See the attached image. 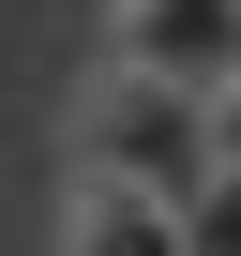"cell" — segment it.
Instances as JSON below:
<instances>
[{"instance_id": "cell-4", "label": "cell", "mask_w": 241, "mask_h": 256, "mask_svg": "<svg viewBox=\"0 0 241 256\" xmlns=\"http://www.w3.org/2000/svg\"><path fill=\"white\" fill-rule=\"evenodd\" d=\"M181 256H241V166H211L181 196Z\"/></svg>"}, {"instance_id": "cell-2", "label": "cell", "mask_w": 241, "mask_h": 256, "mask_svg": "<svg viewBox=\"0 0 241 256\" xmlns=\"http://www.w3.org/2000/svg\"><path fill=\"white\" fill-rule=\"evenodd\" d=\"M106 60L211 90V76H241V0H106Z\"/></svg>"}, {"instance_id": "cell-3", "label": "cell", "mask_w": 241, "mask_h": 256, "mask_svg": "<svg viewBox=\"0 0 241 256\" xmlns=\"http://www.w3.org/2000/svg\"><path fill=\"white\" fill-rule=\"evenodd\" d=\"M60 256H181V211L136 181H76L60 166Z\"/></svg>"}, {"instance_id": "cell-1", "label": "cell", "mask_w": 241, "mask_h": 256, "mask_svg": "<svg viewBox=\"0 0 241 256\" xmlns=\"http://www.w3.org/2000/svg\"><path fill=\"white\" fill-rule=\"evenodd\" d=\"M60 166L76 181H136V196H196L211 181V136H196V90H166V76H136V60H90L76 76V106H60Z\"/></svg>"}]
</instances>
